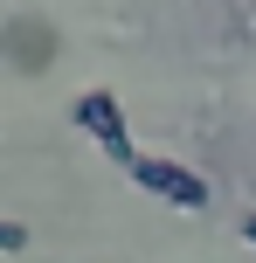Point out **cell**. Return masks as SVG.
I'll use <instances>...</instances> for the list:
<instances>
[{
  "mask_svg": "<svg viewBox=\"0 0 256 263\" xmlns=\"http://www.w3.org/2000/svg\"><path fill=\"white\" fill-rule=\"evenodd\" d=\"M125 173H132L146 194H160L166 208H208V180H201V173H187V166H173V159H146V153H139Z\"/></svg>",
  "mask_w": 256,
  "mask_h": 263,
  "instance_id": "1",
  "label": "cell"
},
{
  "mask_svg": "<svg viewBox=\"0 0 256 263\" xmlns=\"http://www.w3.org/2000/svg\"><path fill=\"white\" fill-rule=\"evenodd\" d=\"M76 125L90 132V139L104 145V153L118 159V166H132V159H139V153H132V132H125V118H118V97H111V90L76 97Z\"/></svg>",
  "mask_w": 256,
  "mask_h": 263,
  "instance_id": "2",
  "label": "cell"
},
{
  "mask_svg": "<svg viewBox=\"0 0 256 263\" xmlns=\"http://www.w3.org/2000/svg\"><path fill=\"white\" fill-rule=\"evenodd\" d=\"M28 250V229L21 222H7V215H0V256H21Z\"/></svg>",
  "mask_w": 256,
  "mask_h": 263,
  "instance_id": "3",
  "label": "cell"
},
{
  "mask_svg": "<svg viewBox=\"0 0 256 263\" xmlns=\"http://www.w3.org/2000/svg\"><path fill=\"white\" fill-rule=\"evenodd\" d=\"M243 242H256V215H243Z\"/></svg>",
  "mask_w": 256,
  "mask_h": 263,
  "instance_id": "4",
  "label": "cell"
}]
</instances>
